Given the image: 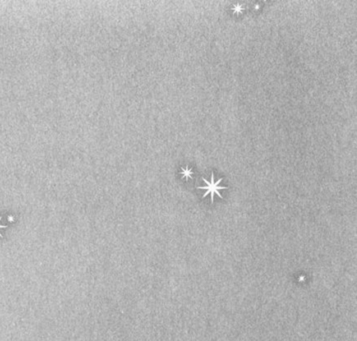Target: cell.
Here are the masks:
<instances>
[{"label": "cell", "mask_w": 357, "mask_h": 341, "mask_svg": "<svg viewBox=\"0 0 357 341\" xmlns=\"http://www.w3.org/2000/svg\"><path fill=\"white\" fill-rule=\"evenodd\" d=\"M0 219H1V218H0ZM2 227H4V226H3V225H0V228H2Z\"/></svg>", "instance_id": "4"}, {"label": "cell", "mask_w": 357, "mask_h": 341, "mask_svg": "<svg viewBox=\"0 0 357 341\" xmlns=\"http://www.w3.org/2000/svg\"><path fill=\"white\" fill-rule=\"evenodd\" d=\"M204 183L206 185H204V186H199L198 188L199 189H204L205 192L203 194V197H206L208 194H210L211 196V201H213L214 200V196L215 194L219 196L220 198H222V195L220 194V190H223V189H226L227 187L225 186H220V182L222 181V178H220L218 180H215L214 178V173H211V176H210V181H208L207 179H205V178H202Z\"/></svg>", "instance_id": "1"}, {"label": "cell", "mask_w": 357, "mask_h": 341, "mask_svg": "<svg viewBox=\"0 0 357 341\" xmlns=\"http://www.w3.org/2000/svg\"><path fill=\"white\" fill-rule=\"evenodd\" d=\"M181 174L185 179H189V178L192 177L193 171L189 167H183V168H181Z\"/></svg>", "instance_id": "2"}, {"label": "cell", "mask_w": 357, "mask_h": 341, "mask_svg": "<svg viewBox=\"0 0 357 341\" xmlns=\"http://www.w3.org/2000/svg\"><path fill=\"white\" fill-rule=\"evenodd\" d=\"M243 9V6L241 5V4H235L234 6H233V10L235 11V12H240V11H242Z\"/></svg>", "instance_id": "3"}]
</instances>
